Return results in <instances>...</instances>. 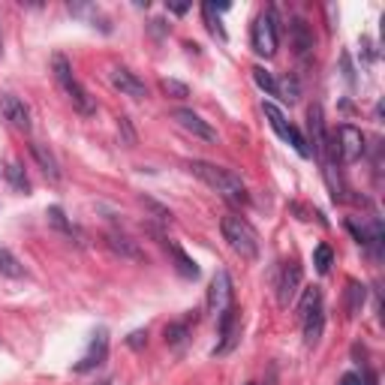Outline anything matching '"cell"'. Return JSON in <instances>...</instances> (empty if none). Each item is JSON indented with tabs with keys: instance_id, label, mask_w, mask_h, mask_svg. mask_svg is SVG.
<instances>
[{
	"instance_id": "cell-2",
	"label": "cell",
	"mask_w": 385,
	"mask_h": 385,
	"mask_svg": "<svg viewBox=\"0 0 385 385\" xmlns=\"http://www.w3.org/2000/svg\"><path fill=\"white\" fill-rule=\"evenodd\" d=\"M51 73H54V81L61 84V91L66 94V99L73 103V109L79 111V115H94L96 103L91 99V94L81 88V81L73 76V66H69V61L64 58V54H54L51 58Z\"/></svg>"
},
{
	"instance_id": "cell-8",
	"label": "cell",
	"mask_w": 385,
	"mask_h": 385,
	"mask_svg": "<svg viewBox=\"0 0 385 385\" xmlns=\"http://www.w3.org/2000/svg\"><path fill=\"white\" fill-rule=\"evenodd\" d=\"M106 355H109V331H106V328H99V331L91 337V344H88V349H84V355L73 364V370H76V374H88V370H94L96 364L106 361Z\"/></svg>"
},
{
	"instance_id": "cell-7",
	"label": "cell",
	"mask_w": 385,
	"mask_h": 385,
	"mask_svg": "<svg viewBox=\"0 0 385 385\" xmlns=\"http://www.w3.org/2000/svg\"><path fill=\"white\" fill-rule=\"evenodd\" d=\"M229 307H232V277L226 271H217L208 289V313L214 319H220Z\"/></svg>"
},
{
	"instance_id": "cell-13",
	"label": "cell",
	"mask_w": 385,
	"mask_h": 385,
	"mask_svg": "<svg viewBox=\"0 0 385 385\" xmlns=\"http://www.w3.org/2000/svg\"><path fill=\"white\" fill-rule=\"evenodd\" d=\"M172 118L178 121L181 130L193 133L196 139H205V141H214V139H217V133H214L211 126H208L202 118H199L196 111H190V109H175V111H172Z\"/></svg>"
},
{
	"instance_id": "cell-9",
	"label": "cell",
	"mask_w": 385,
	"mask_h": 385,
	"mask_svg": "<svg viewBox=\"0 0 385 385\" xmlns=\"http://www.w3.org/2000/svg\"><path fill=\"white\" fill-rule=\"evenodd\" d=\"M0 115H4L16 130L31 133V109L16 94H0Z\"/></svg>"
},
{
	"instance_id": "cell-33",
	"label": "cell",
	"mask_w": 385,
	"mask_h": 385,
	"mask_svg": "<svg viewBox=\"0 0 385 385\" xmlns=\"http://www.w3.org/2000/svg\"><path fill=\"white\" fill-rule=\"evenodd\" d=\"M340 385H364V379H361V374H344L340 376Z\"/></svg>"
},
{
	"instance_id": "cell-30",
	"label": "cell",
	"mask_w": 385,
	"mask_h": 385,
	"mask_svg": "<svg viewBox=\"0 0 385 385\" xmlns=\"http://www.w3.org/2000/svg\"><path fill=\"white\" fill-rule=\"evenodd\" d=\"M141 205H145L148 211H154L156 214V220H172V214H169L163 205H156V202H151V199H141Z\"/></svg>"
},
{
	"instance_id": "cell-29",
	"label": "cell",
	"mask_w": 385,
	"mask_h": 385,
	"mask_svg": "<svg viewBox=\"0 0 385 385\" xmlns=\"http://www.w3.org/2000/svg\"><path fill=\"white\" fill-rule=\"evenodd\" d=\"M160 88H163V94H169V96H178V99L190 94V91H187V84H181V81H175V79H163Z\"/></svg>"
},
{
	"instance_id": "cell-35",
	"label": "cell",
	"mask_w": 385,
	"mask_h": 385,
	"mask_svg": "<svg viewBox=\"0 0 385 385\" xmlns=\"http://www.w3.org/2000/svg\"><path fill=\"white\" fill-rule=\"evenodd\" d=\"M0 54H4V36H0Z\"/></svg>"
},
{
	"instance_id": "cell-14",
	"label": "cell",
	"mask_w": 385,
	"mask_h": 385,
	"mask_svg": "<svg viewBox=\"0 0 385 385\" xmlns=\"http://www.w3.org/2000/svg\"><path fill=\"white\" fill-rule=\"evenodd\" d=\"M289 39H292V49L301 61H307L313 54V31L307 27L304 19H292L289 21Z\"/></svg>"
},
{
	"instance_id": "cell-21",
	"label": "cell",
	"mask_w": 385,
	"mask_h": 385,
	"mask_svg": "<svg viewBox=\"0 0 385 385\" xmlns=\"http://www.w3.org/2000/svg\"><path fill=\"white\" fill-rule=\"evenodd\" d=\"M364 295H367V289L361 286V283L349 280V286H346V310H349V316H355V313L364 307Z\"/></svg>"
},
{
	"instance_id": "cell-28",
	"label": "cell",
	"mask_w": 385,
	"mask_h": 385,
	"mask_svg": "<svg viewBox=\"0 0 385 385\" xmlns=\"http://www.w3.org/2000/svg\"><path fill=\"white\" fill-rule=\"evenodd\" d=\"M184 340H187V325H184V322L166 325V344H169V346H181Z\"/></svg>"
},
{
	"instance_id": "cell-32",
	"label": "cell",
	"mask_w": 385,
	"mask_h": 385,
	"mask_svg": "<svg viewBox=\"0 0 385 385\" xmlns=\"http://www.w3.org/2000/svg\"><path fill=\"white\" fill-rule=\"evenodd\" d=\"M121 130H124L126 145H133V141H136V133H133V126H130V121H126V118H121Z\"/></svg>"
},
{
	"instance_id": "cell-11",
	"label": "cell",
	"mask_w": 385,
	"mask_h": 385,
	"mask_svg": "<svg viewBox=\"0 0 385 385\" xmlns=\"http://www.w3.org/2000/svg\"><path fill=\"white\" fill-rule=\"evenodd\" d=\"M109 81H111V88L121 91L124 96H133V99H145L148 96V88H145V81H141L136 73H130V69H111L109 73Z\"/></svg>"
},
{
	"instance_id": "cell-18",
	"label": "cell",
	"mask_w": 385,
	"mask_h": 385,
	"mask_svg": "<svg viewBox=\"0 0 385 385\" xmlns=\"http://www.w3.org/2000/svg\"><path fill=\"white\" fill-rule=\"evenodd\" d=\"M301 322H304V344H307V346H316L319 337H322V328H325V310L319 307V310L307 313Z\"/></svg>"
},
{
	"instance_id": "cell-3",
	"label": "cell",
	"mask_w": 385,
	"mask_h": 385,
	"mask_svg": "<svg viewBox=\"0 0 385 385\" xmlns=\"http://www.w3.org/2000/svg\"><path fill=\"white\" fill-rule=\"evenodd\" d=\"M220 229H223L226 244H229L241 259H256V256H259V235H256V229L244 217L229 214V217H223Z\"/></svg>"
},
{
	"instance_id": "cell-25",
	"label": "cell",
	"mask_w": 385,
	"mask_h": 385,
	"mask_svg": "<svg viewBox=\"0 0 385 385\" xmlns=\"http://www.w3.org/2000/svg\"><path fill=\"white\" fill-rule=\"evenodd\" d=\"M253 81L268 94V96H277V79L268 73L265 66H253Z\"/></svg>"
},
{
	"instance_id": "cell-15",
	"label": "cell",
	"mask_w": 385,
	"mask_h": 385,
	"mask_svg": "<svg viewBox=\"0 0 385 385\" xmlns=\"http://www.w3.org/2000/svg\"><path fill=\"white\" fill-rule=\"evenodd\" d=\"M163 247H166V250H169V256L175 259V268H178V274H181V277H190V280H196V277H199V265H196V262L190 259V256L175 244V241H163Z\"/></svg>"
},
{
	"instance_id": "cell-27",
	"label": "cell",
	"mask_w": 385,
	"mask_h": 385,
	"mask_svg": "<svg viewBox=\"0 0 385 385\" xmlns=\"http://www.w3.org/2000/svg\"><path fill=\"white\" fill-rule=\"evenodd\" d=\"M6 178H9V184H12V187H16L19 193H27V190H31V181H27L24 169H21L19 163H9V166H6Z\"/></svg>"
},
{
	"instance_id": "cell-5",
	"label": "cell",
	"mask_w": 385,
	"mask_h": 385,
	"mask_svg": "<svg viewBox=\"0 0 385 385\" xmlns=\"http://www.w3.org/2000/svg\"><path fill=\"white\" fill-rule=\"evenodd\" d=\"M253 51L259 58H274L277 54V12L265 9L253 24Z\"/></svg>"
},
{
	"instance_id": "cell-26",
	"label": "cell",
	"mask_w": 385,
	"mask_h": 385,
	"mask_svg": "<svg viewBox=\"0 0 385 385\" xmlns=\"http://www.w3.org/2000/svg\"><path fill=\"white\" fill-rule=\"evenodd\" d=\"M313 265H316L319 274H328V271H331V265H334V253H331V247H328V244H319L316 250H313Z\"/></svg>"
},
{
	"instance_id": "cell-17",
	"label": "cell",
	"mask_w": 385,
	"mask_h": 385,
	"mask_svg": "<svg viewBox=\"0 0 385 385\" xmlns=\"http://www.w3.org/2000/svg\"><path fill=\"white\" fill-rule=\"evenodd\" d=\"M106 244H109L111 250H115L118 256H126V259H136V262L145 259V253H141V250L136 247V241L124 238V235H118V232H109V235H106Z\"/></svg>"
},
{
	"instance_id": "cell-37",
	"label": "cell",
	"mask_w": 385,
	"mask_h": 385,
	"mask_svg": "<svg viewBox=\"0 0 385 385\" xmlns=\"http://www.w3.org/2000/svg\"><path fill=\"white\" fill-rule=\"evenodd\" d=\"M250 385H256V382H250Z\"/></svg>"
},
{
	"instance_id": "cell-10",
	"label": "cell",
	"mask_w": 385,
	"mask_h": 385,
	"mask_svg": "<svg viewBox=\"0 0 385 385\" xmlns=\"http://www.w3.org/2000/svg\"><path fill=\"white\" fill-rule=\"evenodd\" d=\"M298 286H301V265L298 262H286L283 265V274L277 283V304L280 307H289L298 295Z\"/></svg>"
},
{
	"instance_id": "cell-16",
	"label": "cell",
	"mask_w": 385,
	"mask_h": 385,
	"mask_svg": "<svg viewBox=\"0 0 385 385\" xmlns=\"http://www.w3.org/2000/svg\"><path fill=\"white\" fill-rule=\"evenodd\" d=\"M31 154H34V160L39 163V169L46 172L51 181H61V166H58V156H54L46 145H39V141H34L31 145Z\"/></svg>"
},
{
	"instance_id": "cell-6",
	"label": "cell",
	"mask_w": 385,
	"mask_h": 385,
	"mask_svg": "<svg viewBox=\"0 0 385 385\" xmlns=\"http://www.w3.org/2000/svg\"><path fill=\"white\" fill-rule=\"evenodd\" d=\"M262 111H265V118H268V124H271V130H274L283 141H289V145L301 154V156H310V148H307V139L295 130V126L286 121V115L274 106V103H262Z\"/></svg>"
},
{
	"instance_id": "cell-22",
	"label": "cell",
	"mask_w": 385,
	"mask_h": 385,
	"mask_svg": "<svg viewBox=\"0 0 385 385\" xmlns=\"http://www.w3.org/2000/svg\"><path fill=\"white\" fill-rule=\"evenodd\" d=\"M322 307V289L319 286H310V289H304V298H301V304H298V316H307V313H313V310H319Z\"/></svg>"
},
{
	"instance_id": "cell-20",
	"label": "cell",
	"mask_w": 385,
	"mask_h": 385,
	"mask_svg": "<svg viewBox=\"0 0 385 385\" xmlns=\"http://www.w3.org/2000/svg\"><path fill=\"white\" fill-rule=\"evenodd\" d=\"M277 96L283 103H298V96H301V84H298L295 76H283L277 81Z\"/></svg>"
},
{
	"instance_id": "cell-4",
	"label": "cell",
	"mask_w": 385,
	"mask_h": 385,
	"mask_svg": "<svg viewBox=\"0 0 385 385\" xmlns=\"http://www.w3.org/2000/svg\"><path fill=\"white\" fill-rule=\"evenodd\" d=\"M325 154H331V160H340L344 166L359 163L364 156V136H361V130H359V126H352V124H344L334 133V139H328Z\"/></svg>"
},
{
	"instance_id": "cell-31",
	"label": "cell",
	"mask_w": 385,
	"mask_h": 385,
	"mask_svg": "<svg viewBox=\"0 0 385 385\" xmlns=\"http://www.w3.org/2000/svg\"><path fill=\"white\" fill-rule=\"evenodd\" d=\"M126 344H130L133 349H141V346H148V331H133L130 337H126Z\"/></svg>"
},
{
	"instance_id": "cell-24",
	"label": "cell",
	"mask_w": 385,
	"mask_h": 385,
	"mask_svg": "<svg viewBox=\"0 0 385 385\" xmlns=\"http://www.w3.org/2000/svg\"><path fill=\"white\" fill-rule=\"evenodd\" d=\"M46 217H49V223L54 226V229H61V232H66V235H73V232H76V226L66 220V214H64L61 205H51V208L46 211Z\"/></svg>"
},
{
	"instance_id": "cell-34",
	"label": "cell",
	"mask_w": 385,
	"mask_h": 385,
	"mask_svg": "<svg viewBox=\"0 0 385 385\" xmlns=\"http://www.w3.org/2000/svg\"><path fill=\"white\" fill-rule=\"evenodd\" d=\"M169 9H172V12H178V16H184V12L190 9V4H169Z\"/></svg>"
},
{
	"instance_id": "cell-19",
	"label": "cell",
	"mask_w": 385,
	"mask_h": 385,
	"mask_svg": "<svg viewBox=\"0 0 385 385\" xmlns=\"http://www.w3.org/2000/svg\"><path fill=\"white\" fill-rule=\"evenodd\" d=\"M0 274H6L12 280L24 277V265L16 259V253H9L6 247H0Z\"/></svg>"
},
{
	"instance_id": "cell-36",
	"label": "cell",
	"mask_w": 385,
	"mask_h": 385,
	"mask_svg": "<svg viewBox=\"0 0 385 385\" xmlns=\"http://www.w3.org/2000/svg\"><path fill=\"white\" fill-rule=\"evenodd\" d=\"M96 385H109V382H96Z\"/></svg>"
},
{
	"instance_id": "cell-23",
	"label": "cell",
	"mask_w": 385,
	"mask_h": 385,
	"mask_svg": "<svg viewBox=\"0 0 385 385\" xmlns=\"http://www.w3.org/2000/svg\"><path fill=\"white\" fill-rule=\"evenodd\" d=\"M202 16H205L208 31L217 36V39H226V27H223V21H220V16H217V6H214V4H205V6H202Z\"/></svg>"
},
{
	"instance_id": "cell-1",
	"label": "cell",
	"mask_w": 385,
	"mask_h": 385,
	"mask_svg": "<svg viewBox=\"0 0 385 385\" xmlns=\"http://www.w3.org/2000/svg\"><path fill=\"white\" fill-rule=\"evenodd\" d=\"M190 172H193L196 178H202L214 193H220V196L226 199V202L244 205L247 199H250L244 181H241L235 172H229V169H220V166L205 163V160H193V163H190Z\"/></svg>"
},
{
	"instance_id": "cell-12",
	"label": "cell",
	"mask_w": 385,
	"mask_h": 385,
	"mask_svg": "<svg viewBox=\"0 0 385 385\" xmlns=\"http://www.w3.org/2000/svg\"><path fill=\"white\" fill-rule=\"evenodd\" d=\"M307 130H310V141H307V148L313 145L310 154H316L319 160L325 156V145H328V133H325V118H322V106L313 103L307 109Z\"/></svg>"
}]
</instances>
